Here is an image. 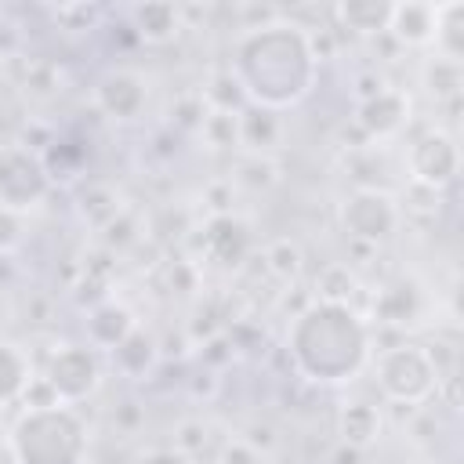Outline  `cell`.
Returning a JSON list of instances; mask_svg holds the SVG:
<instances>
[{"label": "cell", "instance_id": "cell-27", "mask_svg": "<svg viewBox=\"0 0 464 464\" xmlns=\"http://www.w3.org/2000/svg\"><path fill=\"white\" fill-rule=\"evenodd\" d=\"M199 138H203V145L214 149V152L239 149V112L207 109V116H203V123H199Z\"/></svg>", "mask_w": 464, "mask_h": 464}, {"label": "cell", "instance_id": "cell-6", "mask_svg": "<svg viewBox=\"0 0 464 464\" xmlns=\"http://www.w3.org/2000/svg\"><path fill=\"white\" fill-rule=\"evenodd\" d=\"M40 377L51 384L58 402L80 406L102 388V355L87 341L54 344L47 362H44V370H40Z\"/></svg>", "mask_w": 464, "mask_h": 464}, {"label": "cell", "instance_id": "cell-12", "mask_svg": "<svg viewBox=\"0 0 464 464\" xmlns=\"http://www.w3.org/2000/svg\"><path fill=\"white\" fill-rule=\"evenodd\" d=\"M370 315L384 326H413L424 315V294L413 279H392L373 294Z\"/></svg>", "mask_w": 464, "mask_h": 464}, {"label": "cell", "instance_id": "cell-30", "mask_svg": "<svg viewBox=\"0 0 464 464\" xmlns=\"http://www.w3.org/2000/svg\"><path fill=\"white\" fill-rule=\"evenodd\" d=\"M58 83H62L58 65H51V62H29L25 80H22V91H25V94H33V98H51V94H58V91H62Z\"/></svg>", "mask_w": 464, "mask_h": 464}, {"label": "cell", "instance_id": "cell-35", "mask_svg": "<svg viewBox=\"0 0 464 464\" xmlns=\"http://www.w3.org/2000/svg\"><path fill=\"white\" fill-rule=\"evenodd\" d=\"M54 18H58L62 25H69L72 18H80V22H83V29H91V25L102 18V11H98V7H87V4H76V7H58V11H54Z\"/></svg>", "mask_w": 464, "mask_h": 464}, {"label": "cell", "instance_id": "cell-22", "mask_svg": "<svg viewBox=\"0 0 464 464\" xmlns=\"http://www.w3.org/2000/svg\"><path fill=\"white\" fill-rule=\"evenodd\" d=\"M460 83H464L460 62H450V58L431 54V58L420 65V87H424L435 102H453V98L460 94Z\"/></svg>", "mask_w": 464, "mask_h": 464}, {"label": "cell", "instance_id": "cell-38", "mask_svg": "<svg viewBox=\"0 0 464 464\" xmlns=\"http://www.w3.org/2000/svg\"><path fill=\"white\" fill-rule=\"evenodd\" d=\"M18 40H22V36H18V29H14V25H7V22H0V54H4V58L18 51Z\"/></svg>", "mask_w": 464, "mask_h": 464}, {"label": "cell", "instance_id": "cell-19", "mask_svg": "<svg viewBox=\"0 0 464 464\" xmlns=\"http://www.w3.org/2000/svg\"><path fill=\"white\" fill-rule=\"evenodd\" d=\"M431 47L439 58L464 62V0L435 4V36Z\"/></svg>", "mask_w": 464, "mask_h": 464}, {"label": "cell", "instance_id": "cell-23", "mask_svg": "<svg viewBox=\"0 0 464 464\" xmlns=\"http://www.w3.org/2000/svg\"><path fill=\"white\" fill-rule=\"evenodd\" d=\"M261 261H265V268H268L279 283H297V279H301V268H304V250H301L297 239L276 236L272 243H265Z\"/></svg>", "mask_w": 464, "mask_h": 464}, {"label": "cell", "instance_id": "cell-16", "mask_svg": "<svg viewBox=\"0 0 464 464\" xmlns=\"http://www.w3.org/2000/svg\"><path fill=\"white\" fill-rule=\"evenodd\" d=\"M283 141V112L243 105L239 109V149L254 156H272Z\"/></svg>", "mask_w": 464, "mask_h": 464}, {"label": "cell", "instance_id": "cell-3", "mask_svg": "<svg viewBox=\"0 0 464 464\" xmlns=\"http://www.w3.org/2000/svg\"><path fill=\"white\" fill-rule=\"evenodd\" d=\"M7 450L14 464H87L91 431L76 406H36L11 420Z\"/></svg>", "mask_w": 464, "mask_h": 464}, {"label": "cell", "instance_id": "cell-10", "mask_svg": "<svg viewBox=\"0 0 464 464\" xmlns=\"http://www.w3.org/2000/svg\"><path fill=\"white\" fill-rule=\"evenodd\" d=\"M250 225L239 221L236 214H210L199 228V246L203 257L218 268H239L250 254Z\"/></svg>", "mask_w": 464, "mask_h": 464}, {"label": "cell", "instance_id": "cell-33", "mask_svg": "<svg viewBox=\"0 0 464 464\" xmlns=\"http://www.w3.org/2000/svg\"><path fill=\"white\" fill-rule=\"evenodd\" d=\"M384 87H388V80H384L377 69L359 72V76H355V105H359V102H366V98H373V94H381Z\"/></svg>", "mask_w": 464, "mask_h": 464}, {"label": "cell", "instance_id": "cell-15", "mask_svg": "<svg viewBox=\"0 0 464 464\" xmlns=\"http://www.w3.org/2000/svg\"><path fill=\"white\" fill-rule=\"evenodd\" d=\"M384 33L399 47H431V36H435V4H428V0L392 4L388 29Z\"/></svg>", "mask_w": 464, "mask_h": 464}, {"label": "cell", "instance_id": "cell-14", "mask_svg": "<svg viewBox=\"0 0 464 464\" xmlns=\"http://www.w3.org/2000/svg\"><path fill=\"white\" fill-rule=\"evenodd\" d=\"M334 428H337V442L352 446V450H370L381 431H384V417L373 402L366 399H348L337 406V417H334Z\"/></svg>", "mask_w": 464, "mask_h": 464}, {"label": "cell", "instance_id": "cell-28", "mask_svg": "<svg viewBox=\"0 0 464 464\" xmlns=\"http://www.w3.org/2000/svg\"><path fill=\"white\" fill-rule=\"evenodd\" d=\"M203 94V102H207V109H225V112H239L246 102H243V91H239V83L232 80V72L225 69V72H214L210 80H207V87L199 91Z\"/></svg>", "mask_w": 464, "mask_h": 464}, {"label": "cell", "instance_id": "cell-39", "mask_svg": "<svg viewBox=\"0 0 464 464\" xmlns=\"http://www.w3.org/2000/svg\"><path fill=\"white\" fill-rule=\"evenodd\" d=\"M359 457H362V450H352V446H344V442H337V450H334V464H359Z\"/></svg>", "mask_w": 464, "mask_h": 464}, {"label": "cell", "instance_id": "cell-7", "mask_svg": "<svg viewBox=\"0 0 464 464\" xmlns=\"http://www.w3.org/2000/svg\"><path fill=\"white\" fill-rule=\"evenodd\" d=\"M51 192V174L40 152L29 145H4L0 149V207L29 214L33 207L44 203Z\"/></svg>", "mask_w": 464, "mask_h": 464}, {"label": "cell", "instance_id": "cell-24", "mask_svg": "<svg viewBox=\"0 0 464 464\" xmlns=\"http://www.w3.org/2000/svg\"><path fill=\"white\" fill-rule=\"evenodd\" d=\"M123 210H127V207H123L120 192L109 188V185H91V188L80 196V214H83V221H87L91 228H98V232H105Z\"/></svg>", "mask_w": 464, "mask_h": 464}, {"label": "cell", "instance_id": "cell-29", "mask_svg": "<svg viewBox=\"0 0 464 464\" xmlns=\"http://www.w3.org/2000/svg\"><path fill=\"white\" fill-rule=\"evenodd\" d=\"M207 442H210V424L203 417H185L174 424V450L185 453L188 460L199 457L207 450Z\"/></svg>", "mask_w": 464, "mask_h": 464}, {"label": "cell", "instance_id": "cell-32", "mask_svg": "<svg viewBox=\"0 0 464 464\" xmlns=\"http://www.w3.org/2000/svg\"><path fill=\"white\" fill-rule=\"evenodd\" d=\"M138 221V214L134 210H123L109 228H105V243L112 246V250H123V246H130V243H138L141 236L138 232H130V225Z\"/></svg>", "mask_w": 464, "mask_h": 464}, {"label": "cell", "instance_id": "cell-5", "mask_svg": "<svg viewBox=\"0 0 464 464\" xmlns=\"http://www.w3.org/2000/svg\"><path fill=\"white\" fill-rule=\"evenodd\" d=\"M337 221L352 243L381 246L399 232L402 203L384 188H352L337 207Z\"/></svg>", "mask_w": 464, "mask_h": 464}, {"label": "cell", "instance_id": "cell-13", "mask_svg": "<svg viewBox=\"0 0 464 464\" xmlns=\"http://www.w3.org/2000/svg\"><path fill=\"white\" fill-rule=\"evenodd\" d=\"M138 330V319H134V312L123 304V301H112V297H105V301H98L94 308H87V319H83V334H87V344L94 348V352H112L127 334H134Z\"/></svg>", "mask_w": 464, "mask_h": 464}, {"label": "cell", "instance_id": "cell-37", "mask_svg": "<svg viewBox=\"0 0 464 464\" xmlns=\"http://www.w3.org/2000/svg\"><path fill=\"white\" fill-rule=\"evenodd\" d=\"M141 420H145V413H141L138 402H123V406H116V424H120L123 431H134Z\"/></svg>", "mask_w": 464, "mask_h": 464}, {"label": "cell", "instance_id": "cell-8", "mask_svg": "<svg viewBox=\"0 0 464 464\" xmlns=\"http://www.w3.org/2000/svg\"><path fill=\"white\" fill-rule=\"evenodd\" d=\"M406 174L413 185L442 192L457 181L460 174V145L450 130L442 127H428L424 134H417L406 149Z\"/></svg>", "mask_w": 464, "mask_h": 464}, {"label": "cell", "instance_id": "cell-34", "mask_svg": "<svg viewBox=\"0 0 464 464\" xmlns=\"http://www.w3.org/2000/svg\"><path fill=\"white\" fill-rule=\"evenodd\" d=\"M265 457L261 453H254L243 439H232L225 450H221V464H261Z\"/></svg>", "mask_w": 464, "mask_h": 464}, {"label": "cell", "instance_id": "cell-11", "mask_svg": "<svg viewBox=\"0 0 464 464\" xmlns=\"http://www.w3.org/2000/svg\"><path fill=\"white\" fill-rule=\"evenodd\" d=\"M406 123H410V94L399 91V87H392V83L381 94H373V98H366V102L355 105V127L370 141L395 138Z\"/></svg>", "mask_w": 464, "mask_h": 464}, {"label": "cell", "instance_id": "cell-20", "mask_svg": "<svg viewBox=\"0 0 464 464\" xmlns=\"http://www.w3.org/2000/svg\"><path fill=\"white\" fill-rule=\"evenodd\" d=\"M33 377H36L33 359L14 341H4L0 337V410L11 406V402H18Z\"/></svg>", "mask_w": 464, "mask_h": 464}, {"label": "cell", "instance_id": "cell-25", "mask_svg": "<svg viewBox=\"0 0 464 464\" xmlns=\"http://www.w3.org/2000/svg\"><path fill=\"white\" fill-rule=\"evenodd\" d=\"M359 290L355 272L344 261H330L319 276H315V301H330V304H352Z\"/></svg>", "mask_w": 464, "mask_h": 464}, {"label": "cell", "instance_id": "cell-17", "mask_svg": "<svg viewBox=\"0 0 464 464\" xmlns=\"http://www.w3.org/2000/svg\"><path fill=\"white\" fill-rule=\"evenodd\" d=\"M130 29L145 44H167L185 29L181 7L178 4H138L130 7Z\"/></svg>", "mask_w": 464, "mask_h": 464}, {"label": "cell", "instance_id": "cell-31", "mask_svg": "<svg viewBox=\"0 0 464 464\" xmlns=\"http://www.w3.org/2000/svg\"><path fill=\"white\" fill-rule=\"evenodd\" d=\"M25 239V214L0 207V254H11Z\"/></svg>", "mask_w": 464, "mask_h": 464}, {"label": "cell", "instance_id": "cell-21", "mask_svg": "<svg viewBox=\"0 0 464 464\" xmlns=\"http://www.w3.org/2000/svg\"><path fill=\"white\" fill-rule=\"evenodd\" d=\"M341 29L355 33V36H381L388 29V14L392 4L388 0H344L334 7Z\"/></svg>", "mask_w": 464, "mask_h": 464}, {"label": "cell", "instance_id": "cell-36", "mask_svg": "<svg viewBox=\"0 0 464 464\" xmlns=\"http://www.w3.org/2000/svg\"><path fill=\"white\" fill-rule=\"evenodd\" d=\"M134 464H192L185 453H178L174 446H156V450H145Z\"/></svg>", "mask_w": 464, "mask_h": 464}, {"label": "cell", "instance_id": "cell-2", "mask_svg": "<svg viewBox=\"0 0 464 464\" xmlns=\"http://www.w3.org/2000/svg\"><path fill=\"white\" fill-rule=\"evenodd\" d=\"M286 355L312 384H348L370 366V326L352 304L308 301L286 330Z\"/></svg>", "mask_w": 464, "mask_h": 464}, {"label": "cell", "instance_id": "cell-9", "mask_svg": "<svg viewBox=\"0 0 464 464\" xmlns=\"http://www.w3.org/2000/svg\"><path fill=\"white\" fill-rule=\"evenodd\" d=\"M94 105L116 123H134L149 109V80L138 69L116 65L94 80Z\"/></svg>", "mask_w": 464, "mask_h": 464}, {"label": "cell", "instance_id": "cell-40", "mask_svg": "<svg viewBox=\"0 0 464 464\" xmlns=\"http://www.w3.org/2000/svg\"><path fill=\"white\" fill-rule=\"evenodd\" d=\"M7 442V428H4V420H0V446Z\"/></svg>", "mask_w": 464, "mask_h": 464}, {"label": "cell", "instance_id": "cell-4", "mask_svg": "<svg viewBox=\"0 0 464 464\" xmlns=\"http://www.w3.org/2000/svg\"><path fill=\"white\" fill-rule=\"evenodd\" d=\"M373 384L377 392L395 406H424L431 395H439V370L424 344L402 341L392 348H381L370 355Z\"/></svg>", "mask_w": 464, "mask_h": 464}, {"label": "cell", "instance_id": "cell-18", "mask_svg": "<svg viewBox=\"0 0 464 464\" xmlns=\"http://www.w3.org/2000/svg\"><path fill=\"white\" fill-rule=\"evenodd\" d=\"M109 359H112L116 373L138 381V377L152 373V366H156V359H160V341L138 326L134 334H127V337L109 352Z\"/></svg>", "mask_w": 464, "mask_h": 464}, {"label": "cell", "instance_id": "cell-26", "mask_svg": "<svg viewBox=\"0 0 464 464\" xmlns=\"http://www.w3.org/2000/svg\"><path fill=\"white\" fill-rule=\"evenodd\" d=\"M232 185H243L250 192H268L272 185H279V163L272 156H254V152H243L236 160V174L228 178Z\"/></svg>", "mask_w": 464, "mask_h": 464}, {"label": "cell", "instance_id": "cell-1", "mask_svg": "<svg viewBox=\"0 0 464 464\" xmlns=\"http://www.w3.org/2000/svg\"><path fill=\"white\" fill-rule=\"evenodd\" d=\"M228 72L239 83L246 105L283 112L312 94L319 62L312 58L304 25L276 18L261 29H246L236 36Z\"/></svg>", "mask_w": 464, "mask_h": 464}]
</instances>
